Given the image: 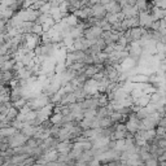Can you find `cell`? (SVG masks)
<instances>
[{"mask_svg":"<svg viewBox=\"0 0 166 166\" xmlns=\"http://www.w3.org/2000/svg\"><path fill=\"white\" fill-rule=\"evenodd\" d=\"M32 166H39V165H32Z\"/></svg>","mask_w":166,"mask_h":166,"instance_id":"obj_1","label":"cell"}]
</instances>
